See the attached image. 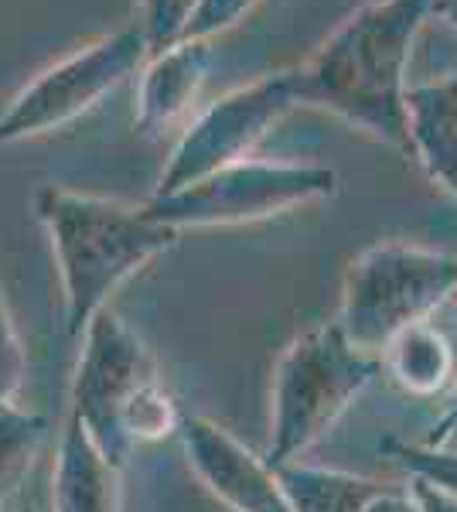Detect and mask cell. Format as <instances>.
<instances>
[{"instance_id":"1","label":"cell","mask_w":457,"mask_h":512,"mask_svg":"<svg viewBox=\"0 0 457 512\" xmlns=\"http://www.w3.org/2000/svg\"><path fill=\"white\" fill-rule=\"evenodd\" d=\"M434 0H369L290 69L297 106L328 110L379 144L413 158L406 69Z\"/></svg>"},{"instance_id":"2","label":"cell","mask_w":457,"mask_h":512,"mask_svg":"<svg viewBox=\"0 0 457 512\" xmlns=\"http://www.w3.org/2000/svg\"><path fill=\"white\" fill-rule=\"evenodd\" d=\"M35 216L52 239L65 294V328L82 335L106 301L137 270L178 243V229L113 198L45 185L35 195Z\"/></svg>"},{"instance_id":"3","label":"cell","mask_w":457,"mask_h":512,"mask_svg":"<svg viewBox=\"0 0 457 512\" xmlns=\"http://www.w3.org/2000/svg\"><path fill=\"white\" fill-rule=\"evenodd\" d=\"M379 373V355L355 349L335 321L297 335L273 373L270 465L284 468L301 461Z\"/></svg>"},{"instance_id":"4","label":"cell","mask_w":457,"mask_h":512,"mask_svg":"<svg viewBox=\"0 0 457 512\" xmlns=\"http://www.w3.org/2000/svg\"><path fill=\"white\" fill-rule=\"evenodd\" d=\"M457 294V253L376 243L348 263L338 321L348 342L379 355L403 328L430 321Z\"/></svg>"},{"instance_id":"5","label":"cell","mask_w":457,"mask_h":512,"mask_svg":"<svg viewBox=\"0 0 457 512\" xmlns=\"http://www.w3.org/2000/svg\"><path fill=\"white\" fill-rule=\"evenodd\" d=\"M335 192L338 175L324 164L246 158L181 192L151 195L144 212L181 233V229L243 226V222L273 219L301 205L331 198Z\"/></svg>"},{"instance_id":"6","label":"cell","mask_w":457,"mask_h":512,"mask_svg":"<svg viewBox=\"0 0 457 512\" xmlns=\"http://www.w3.org/2000/svg\"><path fill=\"white\" fill-rule=\"evenodd\" d=\"M147 59H151V41L140 31V24H130L55 62L0 113V147L69 127L116 86H123L130 76H140Z\"/></svg>"},{"instance_id":"7","label":"cell","mask_w":457,"mask_h":512,"mask_svg":"<svg viewBox=\"0 0 457 512\" xmlns=\"http://www.w3.org/2000/svg\"><path fill=\"white\" fill-rule=\"evenodd\" d=\"M297 106L290 69L270 72V76L239 86L232 93L219 96L205 113L185 127L178 147L171 151V161L164 164L161 181L154 195H171L195 181L215 175V171L253 158V151L263 144L273 127Z\"/></svg>"},{"instance_id":"8","label":"cell","mask_w":457,"mask_h":512,"mask_svg":"<svg viewBox=\"0 0 457 512\" xmlns=\"http://www.w3.org/2000/svg\"><path fill=\"white\" fill-rule=\"evenodd\" d=\"M157 362L134 328L116 311L103 308L82 332V355L72 379V407L69 417H76L86 434L96 441V448L113 461L116 468L127 465L130 441L123 434V410L130 400L151 386Z\"/></svg>"},{"instance_id":"9","label":"cell","mask_w":457,"mask_h":512,"mask_svg":"<svg viewBox=\"0 0 457 512\" xmlns=\"http://www.w3.org/2000/svg\"><path fill=\"white\" fill-rule=\"evenodd\" d=\"M178 434L191 472L222 506L232 512H294L277 468L222 424L209 417H185Z\"/></svg>"},{"instance_id":"10","label":"cell","mask_w":457,"mask_h":512,"mask_svg":"<svg viewBox=\"0 0 457 512\" xmlns=\"http://www.w3.org/2000/svg\"><path fill=\"white\" fill-rule=\"evenodd\" d=\"M212 69V41L178 38L174 45L151 52L140 69L137 86V127L140 134H164L181 123L195 106Z\"/></svg>"},{"instance_id":"11","label":"cell","mask_w":457,"mask_h":512,"mask_svg":"<svg viewBox=\"0 0 457 512\" xmlns=\"http://www.w3.org/2000/svg\"><path fill=\"white\" fill-rule=\"evenodd\" d=\"M52 512H123L120 468L76 417L65 420L52 475Z\"/></svg>"},{"instance_id":"12","label":"cell","mask_w":457,"mask_h":512,"mask_svg":"<svg viewBox=\"0 0 457 512\" xmlns=\"http://www.w3.org/2000/svg\"><path fill=\"white\" fill-rule=\"evenodd\" d=\"M406 127L413 161H420L457 205V72L406 89Z\"/></svg>"},{"instance_id":"13","label":"cell","mask_w":457,"mask_h":512,"mask_svg":"<svg viewBox=\"0 0 457 512\" xmlns=\"http://www.w3.org/2000/svg\"><path fill=\"white\" fill-rule=\"evenodd\" d=\"M379 366L406 396H437L454 376V345L430 321L403 328L379 352Z\"/></svg>"},{"instance_id":"14","label":"cell","mask_w":457,"mask_h":512,"mask_svg":"<svg viewBox=\"0 0 457 512\" xmlns=\"http://www.w3.org/2000/svg\"><path fill=\"white\" fill-rule=\"evenodd\" d=\"M277 475L294 512H365V506L386 489L376 478L338 472V468H314L301 461L277 468Z\"/></svg>"},{"instance_id":"15","label":"cell","mask_w":457,"mask_h":512,"mask_svg":"<svg viewBox=\"0 0 457 512\" xmlns=\"http://www.w3.org/2000/svg\"><path fill=\"white\" fill-rule=\"evenodd\" d=\"M48 437V417L18 403H0V499H7L28 475Z\"/></svg>"},{"instance_id":"16","label":"cell","mask_w":457,"mask_h":512,"mask_svg":"<svg viewBox=\"0 0 457 512\" xmlns=\"http://www.w3.org/2000/svg\"><path fill=\"white\" fill-rule=\"evenodd\" d=\"M386 451L410 472L413 478L437 485V489L457 495V451L430 448V444H406V441H386Z\"/></svg>"},{"instance_id":"17","label":"cell","mask_w":457,"mask_h":512,"mask_svg":"<svg viewBox=\"0 0 457 512\" xmlns=\"http://www.w3.org/2000/svg\"><path fill=\"white\" fill-rule=\"evenodd\" d=\"M198 4L202 0H140V31L151 41V52H161L178 38H185V28Z\"/></svg>"},{"instance_id":"18","label":"cell","mask_w":457,"mask_h":512,"mask_svg":"<svg viewBox=\"0 0 457 512\" xmlns=\"http://www.w3.org/2000/svg\"><path fill=\"white\" fill-rule=\"evenodd\" d=\"M24 383V349L14 318L7 311L4 291H0V403H11Z\"/></svg>"},{"instance_id":"19","label":"cell","mask_w":457,"mask_h":512,"mask_svg":"<svg viewBox=\"0 0 457 512\" xmlns=\"http://www.w3.org/2000/svg\"><path fill=\"white\" fill-rule=\"evenodd\" d=\"M260 0H202L198 11L191 14L188 28H185V38H205L212 41L215 35L229 31L232 24H239L246 18Z\"/></svg>"},{"instance_id":"20","label":"cell","mask_w":457,"mask_h":512,"mask_svg":"<svg viewBox=\"0 0 457 512\" xmlns=\"http://www.w3.org/2000/svg\"><path fill=\"white\" fill-rule=\"evenodd\" d=\"M410 495L417 499V506L423 512H457V495L437 489V485L423 482V478L410 475Z\"/></svg>"},{"instance_id":"21","label":"cell","mask_w":457,"mask_h":512,"mask_svg":"<svg viewBox=\"0 0 457 512\" xmlns=\"http://www.w3.org/2000/svg\"><path fill=\"white\" fill-rule=\"evenodd\" d=\"M365 512H423L417 506V499L410 495V489L400 492V489H382L376 499L365 506Z\"/></svg>"},{"instance_id":"22","label":"cell","mask_w":457,"mask_h":512,"mask_svg":"<svg viewBox=\"0 0 457 512\" xmlns=\"http://www.w3.org/2000/svg\"><path fill=\"white\" fill-rule=\"evenodd\" d=\"M423 444H430V448H444V451H457V400L451 403V410L440 417L434 434H430Z\"/></svg>"},{"instance_id":"23","label":"cell","mask_w":457,"mask_h":512,"mask_svg":"<svg viewBox=\"0 0 457 512\" xmlns=\"http://www.w3.org/2000/svg\"><path fill=\"white\" fill-rule=\"evenodd\" d=\"M430 18L444 21L447 28L457 31V0H434V4H430Z\"/></svg>"},{"instance_id":"24","label":"cell","mask_w":457,"mask_h":512,"mask_svg":"<svg viewBox=\"0 0 457 512\" xmlns=\"http://www.w3.org/2000/svg\"><path fill=\"white\" fill-rule=\"evenodd\" d=\"M11 512H38V506H21V509H11Z\"/></svg>"}]
</instances>
